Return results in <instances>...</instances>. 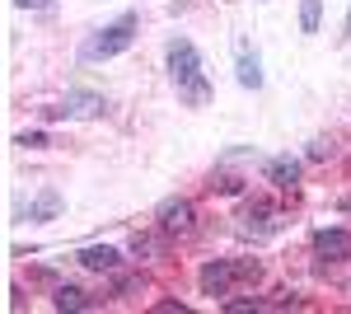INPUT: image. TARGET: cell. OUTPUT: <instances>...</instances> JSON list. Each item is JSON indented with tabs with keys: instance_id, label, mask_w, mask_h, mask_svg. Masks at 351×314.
Returning <instances> with one entry per match:
<instances>
[{
	"instance_id": "obj_2",
	"label": "cell",
	"mask_w": 351,
	"mask_h": 314,
	"mask_svg": "<svg viewBox=\"0 0 351 314\" xmlns=\"http://www.w3.org/2000/svg\"><path fill=\"white\" fill-rule=\"evenodd\" d=\"M132 33H136V14H122L117 24H108L99 38H89V43H84V56H89V61H99V56L127 52V47H132Z\"/></svg>"
},
{
	"instance_id": "obj_7",
	"label": "cell",
	"mask_w": 351,
	"mask_h": 314,
	"mask_svg": "<svg viewBox=\"0 0 351 314\" xmlns=\"http://www.w3.org/2000/svg\"><path fill=\"white\" fill-rule=\"evenodd\" d=\"M234 71H239L243 89H258V85H263V61H258V52H248V43H239V61H234Z\"/></svg>"
},
{
	"instance_id": "obj_17",
	"label": "cell",
	"mask_w": 351,
	"mask_h": 314,
	"mask_svg": "<svg viewBox=\"0 0 351 314\" xmlns=\"http://www.w3.org/2000/svg\"><path fill=\"white\" fill-rule=\"evenodd\" d=\"M342 38H351V14H347V24H342Z\"/></svg>"
},
{
	"instance_id": "obj_14",
	"label": "cell",
	"mask_w": 351,
	"mask_h": 314,
	"mask_svg": "<svg viewBox=\"0 0 351 314\" xmlns=\"http://www.w3.org/2000/svg\"><path fill=\"white\" fill-rule=\"evenodd\" d=\"M19 146H28V150H43V146H47V136H43V131H24V136H19Z\"/></svg>"
},
{
	"instance_id": "obj_16",
	"label": "cell",
	"mask_w": 351,
	"mask_h": 314,
	"mask_svg": "<svg viewBox=\"0 0 351 314\" xmlns=\"http://www.w3.org/2000/svg\"><path fill=\"white\" fill-rule=\"evenodd\" d=\"M14 5H24V10H43L47 0H14Z\"/></svg>"
},
{
	"instance_id": "obj_15",
	"label": "cell",
	"mask_w": 351,
	"mask_h": 314,
	"mask_svg": "<svg viewBox=\"0 0 351 314\" xmlns=\"http://www.w3.org/2000/svg\"><path fill=\"white\" fill-rule=\"evenodd\" d=\"M225 310H230V314H243V310H258V300H248V295H239V300H225Z\"/></svg>"
},
{
	"instance_id": "obj_12",
	"label": "cell",
	"mask_w": 351,
	"mask_h": 314,
	"mask_svg": "<svg viewBox=\"0 0 351 314\" xmlns=\"http://www.w3.org/2000/svg\"><path fill=\"white\" fill-rule=\"evenodd\" d=\"M324 19V0H300V33H319Z\"/></svg>"
},
{
	"instance_id": "obj_8",
	"label": "cell",
	"mask_w": 351,
	"mask_h": 314,
	"mask_svg": "<svg viewBox=\"0 0 351 314\" xmlns=\"http://www.w3.org/2000/svg\"><path fill=\"white\" fill-rule=\"evenodd\" d=\"M80 262H84V267H94V272H112V267L122 262V254L108 249V244H94V249H80Z\"/></svg>"
},
{
	"instance_id": "obj_1",
	"label": "cell",
	"mask_w": 351,
	"mask_h": 314,
	"mask_svg": "<svg viewBox=\"0 0 351 314\" xmlns=\"http://www.w3.org/2000/svg\"><path fill=\"white\" fill-rule=\"evenodd\" d=\"M169 76H173L178 94H183L192 108H202L211 99V85L202 80V56H197V47H192L188 38H173V43H169Z\"/></svg>"
},
{
	"instance_id": "obj_5",
	"label": "cell",
	"mask_w": 351,
	"mask_h": 314,
	"mask_svg": "<svg viewBox=\"0 0 351 314\" xmlns=\"http://www.w3.org/2000/svg\"><path fill=\"white\" fill-rule=\"evenodd\" d=\"M314 254L328 258V262L351 258V235L347 230H319V235H314Z\"/></svg>"
},
{
	"instance_id": "obj_3",
	"label": "cell",
	"mask_w": 351,
	"mask_h": 314,
	"mask_svg": "<svg viewBox=\"0 0 351 314\" xmlns=\"http://www.w3.org/2000/svg\"><path fill=\"white\" fill-rule=\"evenodd\" d=\"M192 216H197V211H192L188 197H169V202L160 207V230H164V235H188Z\"/></svg>"
},
{
	"instance_id": "obj_13",
	"label": "cell",
	"mask_w": 351,
	"mask_h": 314,
	"mask_svg": "<svg viewBox=\"0 0 351 314\" xmlns=\"http://www.w3.org/2000/svg\"><path fill=\"white\" fill-rule=\"evenodd\" d=\"M132 254H136V258H150V254H155V239H150V235H136L132 239Z\"/></svg>"
},
{
	"instance_id": "obj_6",
	"label": "cell",
	"mask_w": 351,
	"mask_h": 314,
	"mask_svg": "<svg viewBox=\"0 0 351 314\" xmlns=\"http://www.w3.org/2000/svg\"><path fill=\"white\" fill-rule=\"evenodd\" d=\"M99 113H104L99 94H66V104L52 108V117H99Z\"/></svg>"
},
{
	"instance_id": "obj_11",
	"label": "cell",
	"mask_w": 351,
	"mask_h": 314,
	"mask_svg": "<svg viewBox=\"0 0 351 314\" xmlns=\"http://www.w3.org/2000/svg\"><path fill=\"white\" fill-rule=\"evenodd\" d=\"M267 179L276 188H291L300 179V164H295V159H271V164H267Z\"/></svg>"
},
{
	"instance_id": "obj_10",
	"label": "cell",
	"mask_w": 351,
	"mask_h": 314,
	"mask_svg": "<svg viewBox=\"0 0 351 314\" xmlns=\"http://www.w3.org/2000/svg\"><path fill=\"white\" fill-rule=\"evenodd\" d=\"M56 211H61V197H56V192H43L38 202H28V207H24V221H52Z\"/></svg>"
},
{
	"instance_id": "obj_4",
	"label": "cell",
	"mask_w": 351,
	"mask_h": 314,
	"mask_svg": "<svg viewBox=\"0 0 351 314\" xmlns=\"http://www.w3.org/2000/svg\"><path fill=\"white\" fill-rule=\"evenodd\" d=\"M234 277H239V267H234V262H225V258L206 262V267L197 272V282H202L206 295H230V282H234Z\"/></svg>"
},
{
	"instance_id": "obj_9",
	"label": "cell",
	"mask_w": 351,
	"mask_h": 314,
	"mask_svg": "<svg viewBox=\"0 0 351 314\" xmlns=\"http://www.w3.org/2000/svg\"><path fill=\"white\" fill-rule=\"evenodd\" d=\"M52 305L56 310H89L94 300H89V291H80V287H56Z\"/></svg>"
}]
</instances>
